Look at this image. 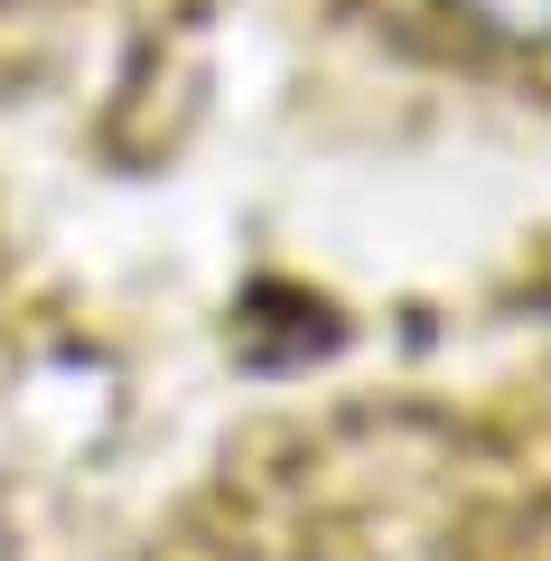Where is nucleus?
I'll use <instances>...</instances> for the list:
<instances>
[{
    "label": "nucleus",
    "mask_w": 551,
    "mask_h": 561,
    "mask_svg": "<svg viewBox=\"0 0 551 561\" xmlns=\"http://www.w3.org/2000/svg\"><path fill=\"white\" fill-rule=\"evenodd\" d=\"M449 10L505 47H551V0H449Z\"/></svg>",
    "instance_id": "nucleus-1"
}]
</instances>
